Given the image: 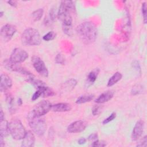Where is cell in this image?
<instances>
[{"label":"cell","instance_id":"2","mask_svg":"<svg viewBox=\"0 0 147 147\" xmlns=\"http://www.w3.org/2000/svg\"><path fill=\"white\" fill-rule=\"evenodd\" d=\"M76 14V9L74 2L71 1H63L60 5L57 17L62 25H72L73 17Z\"/></svg>","mask_w":147,"mask_h":147},{"label":"cell","instance_id":"17","mask_svg":"<svg viewBox=\"0 0 147 147\" xmlns=\"http://www.w3.org/2000/svg\"><path fill=\"white\" fill-rule=\"evenodd\" d=\"M114 91L111 90L107 91L102 93L101 95H100L95 100V102L97 103H103L105 102H108L114 96Z\"/></svg>","mask_w":147,"mask_h":147},{"label":"cell","instance_id":"5","mask_svg":"<svg viewBox=\"0 0 147 147\" xmlns=\"http://www.w3.org/2000/svg\"><path fill=\"white\" fill-rule=\"evenodd\" d=\"M8 127L9 134L16 140H22L26 132L24 125L19 119L11 120L8 123Z\"/></svg>","mask_w":147,"mask_h":147},{"label":"cell","instance_id":"34","mask_svg":"<svg viewBox=\"0 0 147 147\" xmlns=\"http://www.w3.org/2000/svg\"><path fill=\"white\" fill-rule=\"evenodd\" d=\"M88 140L90 141H95L96 140H98V135L96 133H93L90 134L88 137Z\"/></svg>","mask_w":147,"mask_h":147},{"label":"cell","instance_id":"13","mask_svg":"<svg viewBox=\"0 0 147 147\" xmlns=\"http://www.w3.org/2000/svg\"><path fill=\"white\" fill-rule=\"evenodd\" d=\"M12 80L9 76L5 74L1 75L0 91L1 92H6L12 86Z\"/></svg>","mask_w":147,"mask_h":147},{"label":"cell","instance_id":"26","mask_svg":"<svg viewBox=\"0 0 147 147\" xmlns=\"http://www.w3.org/2000/svg\"><path fill=\"white\" fill-rule=\"evenodd\" d=\"M142 91V86H140L139 85H137L136 86H134L133 87L131 91V94L133 95H137L140 93H141Z\"/></svg>","mask_w":147,"mask_h":147},{"label":"cell","instance_id":"36","mask_svg":"<svg viewBox=\"0 0 147 147\" xmlns=\"http://www.w3.org/2000/svg\"><path fill=\"white\" fill-rule=\"evenodd\" d=\"M7 2L8 4H9L10 6H13L14 7H16L17 6V2L15 1H9Z\"/></svg>","mask_w":147,"mask_h":147},{"label":"cell","instance_id":"32","mask_svg":"<svg viewBox=\"0 0 147 147\" xmlns=\"http://www.w3.org/2000/svg\"><path fill=\"white\" fill-rule=\"evenodd\" d=\"M41 96H42V92H41V90L37 89V90L32 95V100H33V101L36 100V99H37L38 98H40Z\"/></svg>","mask_w":147,"mask_h":147},{"label":"cell","instance_id":"40","mask_svg":"<svg viewBox=\"0 0 147 147\" xmlns=\"http://www.w3.org/2000/svg\"><path fill=\"white\" fill-rule=\"evenodd\" d=\"M22 102L21 99L19 98L18 100V104L19 105H22Z\"/></svg>","mask_w":147,"mask_h":147},{"label":"cell","instance_id":"39","mask_svg":"<svg viewBox=\"0 0 147 147\" xmlns=\"http://www.w3.org/2000/svg\"><path fill=\"white\" fill-rule=\"evenodd\" d=\"M5 119V116H4V113L3 112L2 109L1 107V112H0V121L1 120H3Z\"/></svg>","mask_w":147,"mask_h":147},{"label":"cell","instance_id":"8","mask_svg":"<svg viewBox=\"0 0 147 147\" xmlns=\"http://www.w3.org/2000/svg\"><path fill=\"white\" fill-rule=\"evenodd\" d=\"M52 105L48 100H42L37 103L31 111L35 115L41 117L47 114L51 110Z\"/></svg>","mask_w":147,"mask_h":147},{"label":"cell","instance_id":"16","mask_svg":"<svg viewBox=\"0 0 147 147\" xmlns=\"http://www.w3.org/2000/svg\"><path fill=\"white\" fill-rule=\"evenodd\" d=\"M99 72V69L98 68H95L88 74L86 82H85L86 87L88 88V87L91 86L92 84H94V83L96 80Z\"/></svg>","mask_w":147,"mask_h":147},{"label":"cell","instance_id":"20","mask_svg":"<svg viewBox=\"0 0 147 147\" xmlns=\"http://www.w3.org/2000/svg\"><path fill=\"white\" fill-rule=\"evenodd\" d=\"M77 84V82L74 79H70L69 80L66 81L65 83H64L63 86H62V89L64 91H69L74 88L75 86Z\"/></svg>","mask_w":147,"mask_h":147},{"label":"cell","instance_id":"18","mask_svg":"<svg viewBox=\"0 0 147 147\" xmlns=\"http://www.w3.org/2000/svg\"><path fill=\"white\" fill-rule=\"evenodd\" d=\"M8 123L5 119L0 121V136L3 138L7 137L9 134Z\"/></svg>","mask_w":147,"mask_h":147},{"label":"cell","instance_id":"11","mask_svg":"<svg viewBox=\"0 0 147 147\" xmlns=\"http://www.w3.org/2000/svg\"><path fill=\"white\" fill-rule=\"evenodd\" d=\"M87 125V123L84 121H76L68 125L67 127V131L71 133H80L85 130Z\"/></svg>","mask_w":147,"mask_h":147},{"label":"cell","instance_id":"7","mask_svg":"<svg viewBox=\"0 0 147 147\" xmlns=\"http://www.w3.org/2000/svg\"><path fill=\"white\" fill-rule=\"evenodd\" d=\"M3 65L4 67L9 71L19 72L22 75L28 76V77L33 75L32 74H31L25 68L20 66V65H18V64L11 61L10 59H5L3 61Z\"/></svg>","mask_w":147,"mask_h":147},{"label":"cell","instance_id":"12","mask_svg":"<svg viewBox=\"0 0 147 147\" xmlns=\"http://www.w3.org/2000/svg\"><path fill=\"white\" fill-rule=\"evenodd\" d=\"M144 129V122L142 120L138 121L133 129L131 138L133 141L138 140L142 136Z\"/></svg>","mask_w":147,"mask_h":147},{"label":"cell","instance_id":"23","mask_svg":"<svg viewBox=\"0 0 147 147\" xmlns=\"http://www.w3.org/2000/svg\"><path fill=\"white\" fill-rule=\"evenodd\" d=\"M56 36V34L55 32H54L53 31H50L48 32L47 34H45L42 37V38L44 40L46 41H49L55 39Z\"/></svg>","mask_w":147,"mask_h":147},{"label":"cell","instance_id":"14","mask_svg":"<svg viewBox=\"0 0 147 147\" xmlns=\"http://www.w3.org/2000/svg\"><path fill=\"white\" fill-rule=\"evenodd\" d=\"M35 137L34 134L30 130L26 132L24 137L22 139L21 146L24 147H31L34 144Z\"/></svg>","mask_w":147,"mask_h":147},{"label":"cell","instance_id":"33","mask_svg":"<svg viewBox=\"0 0 147 147\" xmlns=\"http://www.w3.org/2000/svg\"><path fill=\"white\" fill-rule=\"evenodd\" d=\"M146 143H147V138H146V136H145L140 141L138 144H137V146H146Z\"/></svg>","mask_w":147,"mask_h":147},{"label":"cell","instance_id":"30","mask_svg":"<svg viewBox=\"0 0 147 147\" xmlns=\"http://www.w3.org/2000/svg\"><path fill=\"white\" fill-rule=\"evenodd\" d=\"M57 15V13H56V10H55L54 8H52L49 11V18L52 21H54L56 19V17Z\"/></svg>","mask_w":147,"mask_h":147},{"label":"cell","instance_id":"38","mask_svg":"<svg viewBox=\"0 0 147 147\" xmlns=\"http://www.w3.org/2000/svg\"><path fill=\"white\" fill-rule=\"evenodd\" d=\"M3 137L0 136V146L3 147L5 145V141L3 140Z\"/></svg>","mask_w":147,"mask_h":147},{"label":"cell","instance_id":"22","mask_svg":"<svg viewBox=\"0 0 147 147\" xmlns=\"http://www.w3.org/2000/svg\"><path fill=\"white\" fill-rule=\"evenodd\" d=\"M44 13V10L41 8L38 9L32 13V17L34 21H37L41 19Z\"/></svg>","mask_w":147,"mask_h":147},{"label":"cell","instance_id":"1","mask_svg":"<svg viewBox=\"0 0 147 147\" xmlns=\"http://www.w3.org/2000/svg\"><path fill=\"white\" fill-rule=\"evenodd\" d=\"M76 31L82 42L86 44L94 42L97 37V28L92 22L87 21L80 24L77 26Z\"/></svg>","mask_w":147,"mask_h":147},{"label":"cell","instance_id":"29","mask_svg":"<svg viewBox=\"0 0 147 147\" xmlns=\"http://www.w3.org/2000/svg\"><path fill=\"white\" fill-rule=\"evenodd\" d=\"M106 145V142L103 141H99L98 140L92 142V144H91L92 146H99V147H103L105 146Z\"/></svg>","mask_w":147,"mask_h":147},{"label":"cell","instance_id":"27","mask_svg":"<svg viewBox=\"0 0 147 147\" xmlns=\"http://www.w3.org/2000/svg\"><path fill=\"white\" fill-rule=\"evenodd\" d=\"M56 63L63 65L65 63V59L61 53H58L55 57Z\"/></svg>","mask_w":147,"mask_h":147},{"label":"cell","instance_id":"24","mask_svg":"<svg viewBox=\"0 0 147 147\" xmlns=\"http://www.w3.org/2000/svg\"><path fill=\"white\" fill-rule=\"evenodd\" d=\"M63 30L64 33L68 36H71L72 34V25H62Z\"/></svg>","mask_w":147,"mask_h":147},{"label":"cell","instance_id":"31","mask_svg":"<svg viewBox=\"0 0 147 147\" xmlns=\"http://www.w3.org/2000/svg\"><path fill=\"white\" fill-rule=\"evenodd\" d=\"M101 110L102 107L100 106H99V105H95V106L93 107L92 109V113L94 115H96L101 112Z\"/></svg>","mask_w":147,"mask_h":147},{"label":"cell","instance_id":"10","mask_svg":"<svg viewBox=\"0 0 147 147\" xmlns=\"http://www.w3.org/2000/svg\"><path fill=\"white\" fill-rule=\"evenodd\" d=\"M28 57L27 52L20 48H16L12 51L9 59L15 63L19 64L25 61Z\"/></svg>","mask_w":147,"mask_h":147},{"label":"cell","instance_id":"37","mask_svg":"<svg viewBox=\"0 0 147 147\" xmlns=\"http://www.w3.org/2000/svg\"><path fill=\"white\" fill-rule=\"evenodd\" d=\"M86 142V138H83V137L80 138L78 140V144H80V145L84 144H85V142Z\"/></svg>","mask_w":147,"mask_h":147},{"label":"cell","instance_id":"21","mask_svg":"<svg viewBox=\"0 0 147 147\" xmlns=\"http://www.w3.org/2000/svg\"><path fill=\"white\" fill-rule=\"evenodd\" d=\"M94 98V95L92 94H88V95H84L83 96H80L76 101L77 104H82L86 102H89L93 99Z\"/></svg>","mask_w":147,"mask_h":147},{"label":"cell","instance_id":"4","mask_svg":"<svg viewBox=\"0 0 147 147\" xmlns=\"http://www.w3.org/2000/svg\"><path fill=\"white\" fill-rule=\"evenodd\" d=\"M21 42L24 45H38L41 42L39 32L32 28L26 29L21 34Z\"/></svg>","mask_w":147,"mask_h":147},{"label":"cell","instance_id":"35","mask_svg":"<svg viewBox=\"0 0 147 147\" xmlns=\"http://www.w3.org/2000/svg\"><path fill=\"white\" fill-rule=\"evenodd\" d=\"M133 67H134V68H136V69L138 71V72L141 73L140 66V64H139V63L137 61H134L133 62Z\"/></svg>","mask_w":147,"mask_h":147},{"label":"cell","instance_id":"25","mask_svg":"<svg viewBox=\"0 0 147 147\" xmlns=\"http://www.w3.org/2000/svg\"><path fill=\"white\" fill-rule=\"evenodd\" d=\"M142 16H143V21L144 24H146L147 18H146V5L145 2L142 3L141 7Z\"/></svg>","mask_w":147,"mask_h":147},{"label":"cell","instance_id":"15","mask_svg":"<svg viewBox=\"0 0 147 147\" xmlns=\"http://www.w3.org/2000/svg\"><path fill=\"white\" fill-rule=\"evenodd\" d=\"M71 109V105L67 103H59L51 107V110L54 112H65L70 111Z\"/></svg>","mask_w":147,"mask_h":147},{"label":"cell","instance_id":"41","mask_svg":"<svg viewBox=\"0 0 147 147\" xmlns=\"http://www.w3.org/2000/svg\"><path fill=\"white\" fill-rule=\"evenodd\" d=\"M3 11H1V13H0V17H2L3 16Z\"/></svg>","mask_w":147,"mask_h":147},{"label":"cell","instance_id":"28","mask_svg":"<svg viewBox=\"0 0 147 147\" xmlns=\"http://www.w3.org/2000/svg\"><path fill=\"white\" fill-rule=\"evenodd\" d=\"M116 113H115V112H113V113H112L107 118H106L105 119H104V121H103V125H105V124H107V123H108L109 122H111V121H112L113 120H114L115 118V117H116Z\"/></svg>","mask_w":147,"mask_h":147},{"label":"cell","instance_id":"19","mask_svg":"<svg viewBox=\"0 0 147 147\" xmlns=\"http://www.w3.org/2000/svg\"><path fill=\"white\" fill-rule=\"evenodd\" d=\"M122 77V74L119 72H116L114 73L109 79L107 82V86L111 87L116 84L118 81H119Z\"/></svg>","mask_w":147,"mask_h":147},{"label":"cell","instance_id":"9","mask_svg":"<svg viewBox=\"0 0 147 147\" xmlns=\"http://www.w3.org/2000/svg\"><path fill=\"white\" fill-rule=\"evenodd\" d=\"M32 65L35 70L41 76L44 77H48V69L42 61V60L38 56H33L32 57Z\"/></svg>","mask_w":147,"mask_h":147},{"label":"cell","instance_id":"6","mask_svg":"<svg viewBox=\"0 0 147 147\" xmlns=\"http://www.w3.org/2000/svg\"><path fill=\"white\" fill-rule=\"evenodd\" d=\"M17 32V28L12 24H6L3 25L0 31L1 39L3 42L9 41Z\"/></svg>","mask_w":147,"mask_h":147},{"label":"cell","instance_id":"3","mask_svg":"<svg viewBox=\"0 0 147 147\" xmlns=\"http://www.w3.org/2000/svg\"><path fill=\"white\" fill-rule=\"evenodd\" d=\"M27 119L29 126L36 134L39 136L44 135L47 129V124L43 118L35 115L30 111L28 114Z\"/></svg>","mask_w":147,"mask_h":147}]
</instances>
